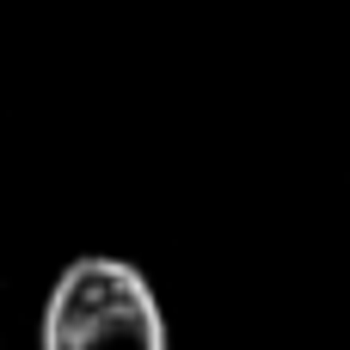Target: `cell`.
Listing matches in <instances>:
<instances>
[{
  "label": "cell",
  "mask_w": 350,
  "mask_h": 350,
  "mask_svg": "<svg viewBox=\"0 0 350 350\" xmlns=\"http://www.w3.org/2000/svg\"><path fill=\"white\" fill-rule=\"evenodd\" d=\"M43 350H166L154 283L105 252L74 258L43 301Z\"/></svg>",
  "instance_id": "obj_1"
}]
</instances>
